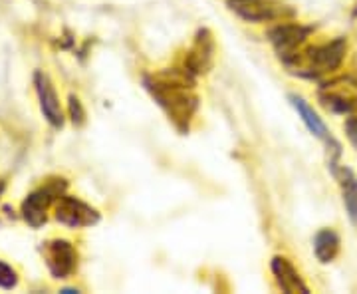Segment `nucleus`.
<instances>
[{
    "label": "nucleus",
    "instance_id": "f257e3e1",
    "mask_svg": "<svg viewBox=\"0 0 357 294\" xmlns=\"http://www.w3.org/2000/svg\"><path fill=\"white\" fill-rule=\"evenodd\" d=\"M145 86L151 91L157 103L165 110L169 119L175 122L177 128L183 131L189 128V119L197 108V98L191 94L192 74L189 70L185 72L171 70L155 76L153 80L145 78Z\"/></svg>",
    "mask_w": 357,
    "mask_h": 294
},
{
    "label": "nucleus",
    "instance_id": "f03ea898",
    "mask_svg": "<svg viewBox=\"0 0 357 294\" xmlns=\"http://www.w3.org/2000/svg\"><path fill=\"white\" fill-rule=\"evenodd\" d=\"M66 189L64 179H56L40 187L38 191L30 193L22 203V217L28 225L40 227L46 223V211L54 199H60L62 191Z\"/></svg>",
    "mask_w": 357,
    "mask_h": 294
},
{
    "label": "nucleus",
    "instance_id": "7ed1b4c3",
    "mask_svg": "<svg viewBox=\"0 0 357 294\" xmlns=\"http://www.w3.org/2000/svg\"><path fill=\"white\" fill-rule=\"evenodd\" d=\"M321 102L328 110L337 114H349L357 105V82L349 78L335 80L321 88Z\"/></svg>",
    "mask_w": 357,
    "mask_h": 294
},
{
    "label": "nucleus",
    "instance_id": "20e7f679",
    "mask_svg": "<svg viewBox=\"0 0 357 294\" xmlns=\"http://www.w3.org/2000/svg\"><path fill=\"white\" fill-rule=\"evenodd\" d=\"M56 219L66 227H91L100 221V213L89 205L82 203L76 197L62 195L56 205Z\"/></svg>",
    "mask_w": 357,
    "mask_h": 294
},
{
    "label": "nucleus",
    "instance_id": "39448f33",
    "mask_svg": "<svg viewBox=\"0 0 357 294\" xmlns=\"http://www.w3.org/2000/svg\"><path fill=\"white\" fill-rule=\"evenodd\" d=\"M46 267L54 279H66L76 267V251L68 241H50L42 247Z\"/></svg>",
    "mask_w": 357,
    "mask_h": 294
},
{
    "label": "nucleus",
    "instance_id": "423d86ee",
    "mask_svg": "<svg viewBox=\"0 0 357 294\" xmlns=\"http://www.w3.org/2000/svg\"><path fill=\"white\" fill-rule=\"evenodd\" d=\"M229 6L248 22H264L290 13L276 0H229Z\"/></svg>",
    "mask_w": 357,
    "mask_h": 294
},
{
    "label": "nucleus",
    "instance_id": "0eeeda50",
    "mask_svg": "<svg viewBox=\"0 0 357 294\" xmlns=\"http://www.w3.org/2000/svg\"><path fill=\"white\" fill-rule=\"evenodd\" d=\"M34 86H36V94H38L40 100V110L44 117L48 119V124L54 128H62L64 124V114H62V108H60V100H58V94L52 86V80L44 72H36L34 74Z\"/></svg>",
    "mask_w": 357,
    "mask_h": 294
},
{
    "label": "nucleus",
    "instance_id": "6e6552de",
    "mask_svg": "<svg viewBox=\"0 0 357 294\" xmlns=\"http://www.w3.org/2000/svg\"><path fill=\"white\" fill-rule=\"evenodd\" d=\"M310 34V28H304L300 24H282L272 28L268 32L270 42L276 46V50L280 52V56L284 60L290 58V54H294V48L300 46Z\"/></svg>",
    "mask_w": 357,
    "mask_h": 294
},
{
    "label": "nucleus",
    "instance_id": "1a4fd4ad",
    "mask_svg": "<svg viewBox=\"0 0 357 294\" xmlns=\"http://www.w3.org/2000/svg\"><path fill=\"white\" fill-rule=\"evenodd\" d=\"M345 56V42L342 38L333 40L326 46H319V48H312L307 52V60L312 68H316L318 72H330L335 70L337 66L342 64Z\"/></svg>",
    "mask_w": 357,
    "mask_h": 294
},
{
    "label": "nucleus",
    "instance_id": "9d476101",
    "mask_svg": "<svg viewBox=\"0 0 357 294\" xmlns=\"http://www.w3.org/2000/svg\"><path fill=\"white\" fill-rule=\"evenodd\" d=\"M272 272L276 277V282L284 293L288 294H307V286L302 282L298 270L294 269L292 265L288 263V258L284 256H274L272 258Z\"/></svg>",
    "mask_w": 357,
    "mask_h": 294
},
{
    "label": "nucleus",
    "instance_id": "9b49d317",
    "mask_svg": "<svg viewBox=\"0 0 357 294\" xmlns=\"http://www.w3.org/2000/svg\"><path fill=\"white\" fill-rule=\"evenodd\" d=\"M211 58H213V40L208 36V32L203 30L197 38L195 48L189 52V58H187V70L191 74H201L206 72V68L211 66Z\"/></svg>",
    "mask_w": 357,
    "mask_h": 294
},
{
    "label": "nucleus",
    "instance_id": "f8f14e48",
    "mask_svg": "<svg viewBox=\"0 0 357 294\" xmlns=\"http://www.w3.org/2000/svg\"><path fill=\"white\" fill-rule=\"evenodd\" d=\"M337 177H340V185H342V195H344L347 215L357 225V177L347 167L337 171Z\"/></svg>",
    "mask_w": 357,
    "mask_h": 294
},
{
    "label": "nucleus",
    "instance_id": "ddd939ff",
    "mask_svg": "<svg viewBox=\"0 0 357 294\" xmlns=\"http://www.w3.org/2000/svg\"><path fill=\"white\" fill-rule=\"evenodd\" d=\"M290 102L296 108V112L300 114V117L304 119V124H306V128L314 133V135H318V138H326L328 135V129L324 126V122H321V117H319L310 105L306 103L304 98H300V96H290Z\"/></svg>",
    "mask_w": 357,
    "mask_h": 294
},
{
    "label": "nucleus",
    "instance_id": "4468645a",
    "mask_svg": "<svg viewBox=\"0 0 357 294\" xmlns=\"http://www.w3.org/2000/svg\"><path fill=\"white\" fill-rule=\"evenodd\" d=\"M314 251H316V256H318L319 263H332L337 251H340V239L337 235L330 229L319 230L316 235V241H314Z\"/></svg>",
    "mask_w": 357,
    "mask_h": 294
},
{
    "label": "nucleus",
    "instance_id": "2eb2a0df",
    "mask_svg": "<svg viewBox=\"0 0 357 294\" xmlns=\"http://www.w3.org/2000/svg\"><path fill=\"white\" fill-rule=\"evenodd\" d=\"M18 284V277H16V270L13 267H8L6 263L0 260V288H6L10 291Z\"/></svg>",
    "mask_w": 357,
    "mask_h": 294
},
{
    "label": "nucleus",
    "instance_id": "dca6fc26",
    "mask_svg": "<svg viewBox=\"0 0 357 294\" xmlns=\"http://www.w3.org/2000/svg\"><path fill=\"white\" fill-rule=\"evenodd\" d=\"M70 115H72V122L74 124H84V108H82V103L77 100L76 96H70Z\"/></svg>",
    "mask_w": 357,
    "mask_h": 294
},
{
    "label": "nucleus",
    "instance_id": "f3484780",
    "mask_svg": "<svg viewBox=\"0 0 357 294\" xmlns=\"http://www.w3.org/2000/svg\"><path fill=\"white\" fill-rule=\"evenodd\" d=\"M345 131H347V138H349V141L354 143V147L357 149V117L347 119V124H345Z\"/></svg>",
    "mask_w": 357,
    "mask_h": 294
},
{
    "label": "nucleus",
    "instance_id": "a211bd4d",
    "mask_svg": "<svg viewBox=\"0 0 357 294\" xmlns=\"http://www.w3.org/2000/svg\"><path fill=\"white\" fill-rule=\"evenodd\" d=\"M0 193H2V181H0Z\"/></svg>",
    "mask_w": 357,
    "mask_h": 294
}]
</instances>
